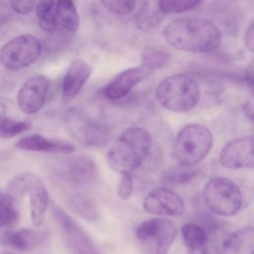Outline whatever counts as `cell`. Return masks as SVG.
I'll return each mask as SVG.
<instances>
[{"mask_svg":"<svg viewBox=\"0 0 254 254\" xmlns=\"http://www.w3.org/2000/svg\"><path fill=\"white\" fill-rule=\"evenodd\" d=\"M163 37L174 49L192 53L212 52L222 40L221 32L214 23L198 17L172 21L165 27Z\"/></svg>","mask_w":254,"mask_h":254,"instance_id":"1","label":"cell"},{"mask_svg":"<svg viewBox=\"0 0 254 254\" xmlns=\"http://www.w3.org/2000/svg\"><path fill=\"white\" fill-rule=\"evenodd\" d=\"M152 148V137L142 127H130L122 131L107 153L109 167L119 174H131L147 160Z\"/></svg>","mask_w":254,"mask_h":254,"instance_id":"2","label":"cell"},{"mask_svg":"<svg viewBox=\"0 0 254 254\" xmlns=\"http://www.w3.org/2000/svg\"><path fill=\"white\" fill-rule=\"evenodd\" d=\"M155 94L164 108L173 112H187L197 104L200 98V87L190 75L177 73L160 81Z\"/></svg>","mask_w":254,"mask_h":254,"instance_id":"3","label":"cell"},{"mask_svg":"<svg viewBox=\"0 0 254 254\" xmlns=\"http://www.w3.org/2000/svg\"><path fill=\"white\" fill-rule=\"evenodd\" d=\"M213 136L204 125L191 123L181 129L177 134L172 156L183 166H193L203 160L212 148Z\"/></svg>","mask_w":254,"mask_h":254,"instance_id":"4","label":"cell"},{"mask_svg":"<svg viewBox=\"0 0 254 254\" xmlns=\"http://www.w3.org/2000/svg\"><path fill=\"white\" fill-rule=\"evenodd\" d=\"M202 197L207 207L220 216L236 214L243 202L242 193L237 185L225 177L209 180L203 188Z\"/></svg>","mask_w":254,"mask_h":254,"instance_id":"5","label":"cell"},{"mask_svg":"<svg viewBox=\"0 0 254 254\" xmlns=\"http://www.w3.org/2000/svg\"><path fill=\"white\" fill-rule=\"evenodd\" d=\"M10 193L17 198L29 193L32 221L35 226L44 223L49 203V193L42 180L31 173L18 175L9 183Z\"/></svg>","mask_w":254,"mask_h":254,"instance_id":"6","label":"cell"},{"mask_svg":"<svg viewBox=\"0 0 254 254\" xmlns=\"http://www.w3.org/2000/svg\"><path fill=\"white\" fill-rule=\"evenodd\" d=\"M42 54L40 40L32 34H22L6 42L0 49V63L11 70L33 64Z\"/></svg>","mask_w":254,"mask_h":254,"instance_id":"7","label":"cell"},{"mask_svg":"<svg viewBox=\"0 0 254 254\" xmlns=\"http://www.w3.org/2000/svg\"><path fill=\"white\" fill-rule=\"evenodd\" d=\"M58 175L60 180L68 186L82 188L95 183L97 168L90 157L78 155L64 160L58 171Z\"/></svg>","mask_w":254,"mask_h":254,"instance_id":"8","label":"cell"},{"mask_svg":"<svg viewBox=\"0 0 254 254\" xmlns=\"http://www.w3.org/2000/svg\"><path fill=\"white\" fill-rule=\"evenodd\" d=\"M219 163L228 170L254 168V135L235 138L219 153Z\"/></svg>","mask_w":254,"mask_h":254,"instance_id":"9","label":"cell"},{"mask_svg":"<svg viewBox=\"0 0 254 254\" xmlns=\"http://www.w3.org/2000/svg\"><path fill=\"white\" fill-rule=\"evenodd\" d=\"M135 234L141 241L155 240L156 254H167L176 239L177 228L171 220L155 217L141 222L136 227Z\"/></svg>","mask_w":254,"mask_h":254,"instance_id":"10","label":"cell"},{"mask_svg":"<svg viewBox=\"0 0 254 254\" xmlns=\"http://www.w3.org/2000/svg\"><path fill=\"white\" fill-rule=\"evenodd\" d=\"M68 124L74 137L87 147L103 148L109 142L110 129L103 122L72 114Z\"/></svg>","mask_w":254,"mask_h":254,"instance_id":"11","label":"cell"},{"mask_svg":"<svg viewBox=\"0 0 254 254\" xmlns=\"http://www.w3.org/2000/svg\"><path fill=\"white\" fill-rule=\"evenodd\" d=\"M50 88V79L43 74L27 78L19 89L17 102L19 108L27 114L37 113L44 106Z\"/></svg>","mask_w":254,"mask_h":254,"instance_id":"12","label":"cell"},{"mask_svg":"<svg viewBox=\"0 0 254 254\" xmlns=\"http://www.w3.org/2000/svg\"><path fill=\"white\" fill-rule=\"evenodd\" d=\"M143 207L154 215L180 216L184 213L185 203L175 191L166 188H156L144 197Z\"/></svg>","mask_w":254,"mask_h":254,"instance_id":"13","label":"cell"},{"mask_svg":"<svg viewBox=\"0 0 254 254\" xmlns=\"http://www.w3.org/2000/svg\"><path fill=\"white\" fill-rule=\"evenodd\" d=\"M153 72V69L146 64L127 68L118 73L111 79L102 89L103 95L109 100H119L124 98L132 88L148 77Z\"/></svg>","mask_w":254,"mask_h":254,"instance_id":"14","label":"cell"},{"mask_svg":"<svg viewBox=\"0 0 254 254\" xmlns=\"http://www.w3.org/2000/svg\"><path fill=\"white\" fill-rule=\"evenodd\" d=\"M54 214L63 230L66 243L74 254H100L87 234L67 213L60 207H55Z\"/></svg>","mask_w":254,"mask_h":254,"instance_id":"15","label":"cell"},{"mask_svg":"<svg viewBox=\"0 0 254 254\" xmlns=\"http://www.w3.org/2000/svg\"><path fill=\"white\" fill-rule=\"evenodd\" d=\"M91 73L89 64L83 60L70 63L63 81V96L65 102L72 100L81 90Z\"/></svg>","mask_w":254,"mask_h":254,"instance_id":"16","label":"cell"},{"mask_svg":"<svg viewBox=\"0 0 254 254\" xmlns=\"http://www.w3.org/2000/svg\"><path fill=\"white\" fill-rule=\"evenodd\" d=\"M15 147L25 151L61 154H70L75 150L74 146L68 142L47 138L39 134H32L21 138L17 141Z\"/></svg>","mask_w":254,"mask_h":254,"instance_id":"17","label":"cell"},{"mask_svg":"<svg viewBox=\"0 0 254 254\" xmlns=\"http://www.w3.org/2000/svg\"><path fill=\"white\" fill-rule=\"evenodd\" d=\"M44 240V233L32 229L10 230L1 233L0 243L20 251H29Z\"/></svg>","mask_w":254,"mask_h":254,"instance_id":"18","label":"cell"},{"mask_svg":"<svg viewBox=\"0 0 254 254\" xmlns=\"http://www.w3.org/2000/svg\"><path fill=\"white\" fill-rule=\"evenodd\" d=\"M222 254H254V225L232 232L223 242Z\"/></svg>","mask_w":254,"mask_h":254,"instance_id":"19","label":"cell"},{"mask_svg":"<svg viewBox=\"0 0 254 254\" xmlns=\"http://www.w3.org/2000/svg\"><path fill=\"white\" fill-rule=\"evenodd\" d=\"M57 29L74 34L79 27V15L72 0H57L56 3Z\"/></svg>","mask_w":254,"mask_h":254,"instance_id":"20","label":"cell"},{"mask_svg":"<svg viewBox=\"0 0 254 254\" xmlns=\"http://www.w3.org/2000/svg\"><path fill=\"white\" fill-rule=\"evenodd\" d=\"M39 26L46 33L57 30L56 25V2L55 0H39L35 6Z\"/></svg>","mask_w":254,"mask_h":254,"instance_id":"21","label":"cell"},{"mask_svg":"<svg viewBox=\"0 0 254 254\" xmlns=\"http://www.w3.org/2000/svg\"><path fill=\"white\" fill-rule=\"evenodd\" d=\"M181 232L184 242L189 250L197 248L209 239L208 233L205 228L199 224L192 222L184 223L181 227Z\"/></svg>","mask_w":254,"mask_h":254,"instance_id":"22","label":"cell"},{"mask_svg":"<svg viewBox=\"0 0 254 254\" xmlns=\"http://www.w3.org/2000/svg\"><path fill=\"white\" fill-rule=\"evenodd\" d=\"M197 173L198 171L192 168V166L179 165L165 170L162 180L171 185H186L190 183L196 177Z\"/></svg>","mask_w":254,"mask_h":254,"instance_id":"23","label":"cell"},{"mask_svg":"<svg viewBox=\"0 0 254 254\" xmlns=\"http://www.w3.org/2000/svg\"><path fill=\"white\" fill-rule=\"evenodd\" d=\"M161 16L162 12L159 10L158 5L157 7H154L150 3L146 2L136 16L137 28L143 31H148L159 25Z\"/></svg>","mask_w":254,"mask_h":254,"instance_id":"24","label":"cell"},{"mask_svg":"<svg viewBox=\"0 0 254 254\" xmlns=\"http://www.w3.org/2000/svg\"><path fill=\"white\" fill-rule=\"evenodd\" d=\"M68 204L73 211L89 221H94L98 218V212L95 205L83 194L76 193L71 195L68 199Z\"/></svg>","mask_w":254,"mask_h":254,"instance_id":"25","label":"cell"},{"mask_svg":"<svg viewBox=\"0 0 254 254\" xmlns=\"http://www.w3.org/2000/svg\"><path fill=\"white\" fill-rule=\"evenodd\" d=\"M18 218L15 197L10 193H0V228L12 225Z\"/></svg>","mask_w":254,"mask_h":254,"instance_id":"26","label":"cell"},{"mask_svg":"<svg viewBox=\"0 0 254 254\" xmlns=\"http://www.w3.org/2000/svg\"><path fill=\"white\" fill-rule=\"evenodd\" d=\"M31 123L27 121L13 120L6 115L0 116V138L9 139L31 129Z\"/></svg>","mask_w":254,"mask_h":254,"instance_id":"27","label":"cell"},{"mask_svg":"<svg viewBox=\"0 0 254 254\" xmlns=\"http://www.w3.org/2000/svg\"><path fill=\"white\" fill-rule=\"evenodd\" d=\"M201 0H158V8L162 14L182 13L196 7Z\"/></svg>","mask_w":254,"mask_h":254,"instance_id":"28","label":"cell"},{"mask_svg":"<svg viewBox=\"0 0 254 254\" xmlns=\"http://www.w3.org/2000/svg\"><path fill=\"white\" fill-rule=\"evenodd\" d=\"M103 7L116 15L130 14L136 7V0H99Z\"/></svg>","mask_w":254,"mask_h":254,"instance_id":"29","label":"cell"},{"mask_svg":"<svg viewBox=\"0 0 254 254\" xmlns=\"http://www.w3.org/2000/svg\"><path fill=\"white\" fill-rule=\"evenodd\" d=\"M167 62H168V55L161 51L151 50V51H148L147 54L144 56V64L150 66L153 70L158 67H161Z\"/></svg>","mask_w":254,"mask_h":254,"instance_id":"30","label":"cell"},{"mask_svg":"<svg viewBox=\"0 0 254 254\" xmlns=\"http://www.w3.org/2000/svg\"><path fill=\"white\" fill-rule=\"evenodd\" d=\"M133 191V179L131 174H122V178L120 179L118 185V196L122 200H127Z\"/></svg>","mask_w":254,"mask_h":254,"instance_id":"31","label":"cell"},{"mask_svg":"<svg viewBox=\"0 0 254 254\" xmlns=\"http://www.w3.org/2000/svg\"><path fill=\"white\" fill-rule=\"evenodd\" d=\"M13 10L18 14H29L39 0H9Z\"/></svg>","mask_w":254,"mask_h":254,"instance_id":"32","label":"cell"},{"mask_svg":"<svg viewBox=\"0 0 254 254\" xmlns=\"http://www.w3.org/2000/svg\"><path fill=\"white\" fill-rule=\"evenodd\" d=\"M190 254H222L221 250L217 247L215 242L210 240V238L205 243L198 246L197 248L190 250Z\"/></svg>","mask_w":254,"mask_h":254,"instance_id":"33","label":"cell"},{"mask_svg":"<svg viewBox=\"0 0 254 254\" xmlns=\"http://www.w3.org/2000/svg\"><path fill=\"white\" fill-rule=\"evenodd\" d=\"M242 109L245 116L254 124V92L245 100Z\"/></svg>","mask_w":254,"mask_h":254,"instance_id":"34","label":"cell"},{"mask_svg":"<svg viewBox=\"0 0 254 254\" xmlns=\"http://www.w3.org/2000/svg\"><path fill=\"white\" fill-rule=\"evenodd\" d=\"M244 79L248 87L254 92V59L249 63L244 73Z\"/></svg>","mask_w":254,"mask_h":254,"instance_id":"35","label":"cell"},{"mask_svg":"<svg viewBox=\"0 0 254 254\" xmlns=\"http://www.w3.org/2000/svg\"><path fill=\"white\" fill-rule=\"evenodd\" d=\"M244 42L245 46L249 51L254 52V22L248 27L245 37H244Z\"/></svg>","mask_w":254,"mask_h":254,"instance_id":"36","label":"cell"},{"mask_svg":"<svg viewBox=\"0 0 254 254\" xmlns=\"http://www.w3.org/2000/svg\"><path fill=\"white\" fill-rule=\"evenodd\" d=\"M7 110H8V103L5 98L0 96V116L6 115Z\"/></svg>","mask_w":254,"mask_h":254,"instance_id":"37","label":"cell"}]
</instances>
